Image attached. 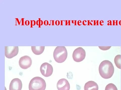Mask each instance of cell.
Returning a JSON list of instances; mask_svg holds the SVG:
<instances>
[{"instance_id":"17","label":"cell","mask_w":121,"mask_h":90,"mask_svg":"<svg viewBox=\"0 0 121 90\" xmlns=\"http://www.w3.org/2000/svg\"><path fill=\"white\" fill-rule=\"evenodd\" d=\"M25 25L26 26H29L30 24V22L28 20H26L25 22Z\"/></svg>"},{"instance_id":"1","label":"cell","mask_w":121,"mask_h":90,"mask_svg":"<svg viewBox=\"0 0 121 90\" xmlns=\"http://www.w3.org/2000/svg\"><path fill=\"white\" fill-rule=\"evenodd\" d=\"M99 71L100 76L104 79L111 78L114 72V68L112 64L108 60H105L100 63Z\"/></svg>"},{"instance_id":"3","label":"cell","mask_w":121,"mask_h":90,"mask_svg":"<svg viewBox=\"0 0 121 90\" xmlns=\"http://www.w3.org/2000/svg\"><path fill=\"white\" fill-rule=\"evenodd\" d=\"M46 84L43 78L36 77L30 81L29 86V90H45Z\"/></svg>"},{"instance_id":"11","label":"cell","mask_w":121,"mask_h":90,"mask_svg":"<svg viewBox=\"0 0 121 90\" xmlns=\"http://www.w3.org/2000/svg\"><path fill=\"white\" fill-rule=\"evenodd\" d=\"M32 50L36 55H39L43 53L45 48V46H31Z\"/></svg>"},{"instance_id":"29","label":"cell","mask_w":121,"mask_h":90,"mask_svg":"<svg viewBox=\"0 0 121 90\" xmlns=\"http://www.w3.org/2000/svg\"><path fill=\"white\" fill-rule=\"evenodd\" d=\"M94 21V25H96L97 21L96 20H94L93 21Z\"/></svg>"},{"instance_id":"7","label":"cell","mask_w":121,"mask_h":90,"mask_svg":"<svg viewBox=\"0 0 121 90\" xmlns=\"http://www.w3.org/2000/svg\"><path fill=\"white\" fill-rule=\"evenodd\" d=\"M19 52L18 46L5 47V56L9 59H11L17 55Z\"/></svg>"},{"instance_id":"2","label":"cell","mask_w":121,"mask_h":90,"mask_svg":"<svg viewBox=\"0 0 121 90\" xmlns=\"http://www.w3.org/2000/svg\"><path fill=\"white\" fill-rule=\"evenodd\" d=\"M68 52L66 48L64 46L57 47L54 52L53 57L55 61L58 63L64 62L66 60Z\"/></svg>"},{"instance_id":"25","label":"cell","mask_w":121,"mask_h":90,"mask_svg":"<svg viewBox=\"0 0 121 90\" xmlns=\"http://www.w3.org/2000/svg\"><path fill=\"white\" fill-rule=\"evenodd\" d=\"M104 22L103 20H101L100 21V22H99V24H100V25L101 26L103 25Z\"/></svg>"},{"instance_id":"22","label":"cell","mask_w":121,"mask_h":90,"mask_svg":"<svg viewBox=\"0 0 121 90\" xmlns=\"http://www.w3.org/2000/svg\"><path fill=\"white\" fill-rule=\"evenodd\" d=\"M108 24L107 25L108 26L109 25H112V21L111 20H109L108 21Z\"/></svg>"},{"instance_id":"19","label":"cell","mask_w":121,"mask_h":90,"mask_svg":"<svg viewBox=\"0 0 121 90\" xmlns=\"http://www.w3.org/2000/svg\"><path fill=\"white\" fill-rule=\"evenodd\" d=\"M60 22L59 21L57 20L55 22V24L56 26H59L60 25Z\"/></svg>"},{"instance_id":"34","label":"cell","mask_w":121,"mask_h":90,"mask_svg":"<svg viewBox=\"0 0 121 90\" xmlns=\"http://www.w3.org/2000/svg\"><path fill=\"white\" fill-rule=\"evenodd\" d=\"M119 24L121 26V20L119 21Z\"/></svg>"},{"instance_id":"28","label":"cell","mask_w":121,"mask_h":90,"mask_svg":"<svg viewBox=\"0 0 121 90\" xmlns=\"http://www.w3.org/2000/svg\"><path fill=\"white\" fill-rule=\"evenodd\" d=\"M30 22H31V28H33V21L32 20H30Z\"/></svg>"},{"instance_id":"14","label":"cell","mask_w":121,"mask_h":90,"mask_svg":"<svg viewBox=\"0 0 121 90\" xmlns=\"http://www.w3.org/2000/svg\"><path fill=\"white\" fill-rule=\"evenodd\" d=\"M36 24L39 26V28H40L41 26L43 25V22L42 20H41L40 18H39V20L36 21Z\"/></svg>"},{"instance_id":"24","label":"cell","mask_w":121,"mask_h":90,"mask_svg":"<svg viewBox=\"0 0 121 90\" xmlns=\"http://www.w3.org/2000/svg\"><path fill=\"white\" fill-rule=\"evenodd\" d=\"M15 19H16V24H17H17L18 25H19L20 24V22L19 21L18 19V18H15Z\"/></svg>"},{"instance_id":"4","label":"cell","mask_w":121,"mask_h":90,"mask_svg":"<svg viewBox=\"0 0 121 90\" xmlns=\"http://www.w3.org/2000/svg\"><path fill=\"white\" fill-rule=\"evenodd\" d=\"M85 50L81 47L76 49L74 51L72 57L74 60L77 62H80L84 60L86 57Z\"/></svg>"},{"instance_id":"15","label":"cell","mask_w":121,"mask_h":90,"mask_svg":"<svg viewBox=\"0 0 121 90\" xmlns=\"http://www.w3.org/2000/svg\"><path fill=\"white\" fill-rule=\"evenodd\" d=\"M111 46H98L100 49L102 50H107L111 48Z\"/></svg>"},{"instance_id":"32","label":"cell","mask_w":121,"mask_h":90,"mask_svg":"<svg viewBox=\"0 0 121 90\" xmlns=\"http://www.w3.org/2000/svg\"><path fill=\"white\" fill-rule=\"evenodd\" d=\"M115 21H116V25H118V20H115Z\"/></svg>"},{"instance_id":"8","label":"cell","mask_w":121,"mask_h":90,"mask_svg":"<svg viewBox=\"0 0 121 90\" xmlns=\"http://www.w3.org/2000/svg\"><path fill=\"white\" fill-rule=\"evenodd\" d=\"M22 83L21 80L18 78H15L11 81L9 87V90H21Z\"/></svg>"},{"instance_id":"23","label":"cell","mask_w":121,"mask_h":90,"mask_svg":"<svg viewBox=\"0 0 121 90\" xmlns=\"http://www.w3.org/2000/svg\"><path fill=\"white\" fill-rule=\"evenodd\" d=\"M72 22L73 24H74V25H77L76 22L77 20H72Z\"/></svg>"},{"instance_id":"9","label":"cell","mask_w":121,"mask_h":90,"mask_svg":"<svg viewBox=\"0 0 121 90\" xmlns=\"http://www.w3.org/2000/svg\"><path fill=\"white\" fill-rule=\"evenodd\" d=\"M56 87L58 90H69L70 88L69 81L64 78L61 79L58 81Z\"/></svg>"},{"instance_id":"12","label":"cell","mask_w":121,"mask_h":90,"mask_svg":"<svg viewBox=\"0 0 121 90\" xmlns=\"http://www.w3.org/2000/svg\"><path fill=\"white\" fill-rule=\"evenodd\" d=\"M121 55H116L114 59V63L117 68L121 69Z\"/></svg>"},{"instance_id":"6","label":"cell","mask_w":121,"mask_h":90,"mask_svg":"<svg viewBox=\"0 0 121 90\" xmlns=\"http://www.w3.org/2000/svg\"><path fill=\"white\" fill-rule=\"evenodd\" d=\"M32 61L31 57L28 56H25L21 57L19 61V64L21 68L27 69L31 66Z\"/></svg>"},{"instance_id":"21","label":"cell","mask_w":121,"mask_h":90,"mask_svg":"<svg viewBox=\"0 0 121 90\" xmlns=\"http://www.w3.org/2000/svg\"><path fill=\"white\" fill-rule=\"evenodd\" d=\"M24 19H25V18H22L21 19V22H22V25H21V26L24 25Z\"/></svg>"},{"instance_id":"20","label":"cell","mask_w":121,"mask_h":90,"mask_svg":"<svg viewBox=\"0 0 121 90\" xmlns=\"http://www.w3.org/2000/svg\"><path fill=\"white\" fill-rule=\"evenodd\" d=\"M54 20H50V23L49 24V25H52V26L54 25Z\"/></svg>"},{"instance_id":"10","label":"cell","mask_w":121,"mask_h":90,"mask_svg":"<svg viewBox=\"0 0 121 90\" xmlns=\"http://www.w3.org/2000/svg\"><path fill=\"white\" fill-rule=\"evenodd\" d=\"M84 89V90H98L99 87L96 82L89 81L85 84Z\"/></svg>"},{"instance_id":"33","label":"cell","mask_w":121,"mask_h":90,"mask_svg":"<svg viewBox=\"0 0 121 90\" xmlns=\"http://www.w3.org/2000/svg\"><path fill=\"white\" fill-rule=\"evenodd\" d=\"M97 24L96 25H99V23H98V22H99V20H97Z\"/></svg>"},{"instance_id":"16","label":"cell","mask_w":121,"mask_h":90,"mask_svg":"<svg viewBox=\"0 0 121 90\" xmlns=\"http://www.w3.org/2000/svg\"><path fill=\"white\" fill-rule=\"evenodd\" d=\"M70 20H65V25H70Z\"/></svg>"},{"instance_id":"5","label":"cell","mask_w":121,"mask_h":90,"mask_svg":"<svg viewBox=\"0 0 121 90\" xmlns=\"http://www.w3.org/2000/svg\"><path fill=\"white\" fill-rule=\"evenodd\" d=\"M40 70L43 75L46 77L51 76L52 74L53 69L52 66L47 62L43 63L41 65Z\"/></svg>"},{"instance_id":"26","label":"cell","mask_w":121,"mask_h":90,"mask_svg":"<svg viewBox=\"0 0 121 90\" xmlns=\"http://www.w3.org/2000/svg\"><path fill=\"white\" fill-rule=\"evenodd\" d=\"M82 22L80 20H79L78 22V26H80L82 25Z\"/></svg>"},{"instance_id":"18","label":"cell","mask_w":121,"mask_h":90,"mask_svg":"<svg viewBox=\"0 0 121 90\" xmlns=\"http://www.w3.org/2000/svg\"><path fill=\"white\" fill-rule=\"evenodd\" d=\"M44 24L45 26H47L49 24V22L47 20H45L44 22Z\"/></svg>"},{"instance_id":"27","label":"cell","mask_w":121,"mask_h":90,"mask_svg":"<svg viewBox=\"0 0 121 90\" xmlns=\"http://www.w3.org/2000/svg\"><path fill=\"white\" fill-rule=\"evenodd\" d=\"M82 24L83 25L86 26L87 25V21L86 20L83 21Z\"/></svg>"},{"instance_id":"30","label":"cell","mask_w":121,"mask_h":90,"mask_svg":"<svg viewBox=\"0 0 121 90\" xmlns=\"http://www.w3.org/2000/svg\"><path fill=\"white\" fill-rule=\"evenodd\" d=\"M33 26H35V25L36 24V22L35 20H33Z\"/></svg>"},{"instance_id":"13","label":"cell","mask_w":121,"mask_h":90,"mask_svg":"<svg viewBox=\"0 0 121 90\" xmlns=\"http://www.w3.org/2000/svg\"><path fill=\"white\" fill-rule=\"evenodd\" d=\"M105 90H118L115 84L113 83H109L106 86Z\"/></svg>"},{"instance_id":"31","label":"cell","mask_w":121,"mask_h":90,"mask_svg":"<svg viewBox=\"0 0 121 90\" xmlns=\"http://www.w3.org/2000/svg\"><path fill=\"white\" fill-rule=\"evenodd\" d=\"M113 21V25H115V23H116V22H115V20H112Z\"/></svg>"}]
</instances>
